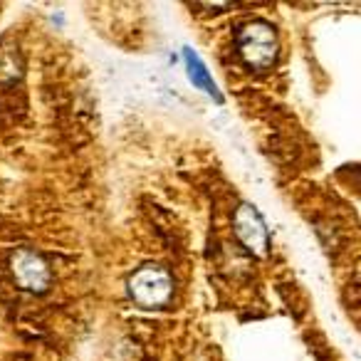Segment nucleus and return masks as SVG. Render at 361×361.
I'll use <instances>...</instances> for the list:
<instances>
[{"label":"nucleus","mask_w":361,"mask_h":361,"mask_svg":"<svg viewBox=\"0 0 361 361\" xmlns=\"http://www.w3.org/2000/svg\"><path fill=\"white\" fill-rule=\"evenodd\" d=\"M235 47L240 60L250 70L262 72L277 60V30L267 20H247L238 25L235 30Z\"/></svg>","instance_id":"f257e3e1"},{"label":"nucleus","mask_w":361,"mask_h":361,"mask_svg":"<svg viewBox=\"0 0 361 361\" xmlns=\"http://www.w3.org/2000/svg\"><path fill=\"white\" fill-rule=\"evenodd\" d=\"M126 287H129V297L139 307L159 310V307L169 305L171 295H173V277L166 267L144 265L129 277Z\"/></svg>","instance_id":"f03ea898"},{"label":"nucleus","mask_w":361,"mask_h":361,"mask_svg":"<svg viewBox=\"0 0 361 361\" xmlns=\"http://www.w3.org/2000/svg\"><path fill=\"white\" fill-rule=\"evenodd\" d=\"M233 231H235V238L250 255L265 257L270 252V233H267L265 221H262V216L257 213L255 206L240 203L235 208V213H233Z\"/></svg>","instance_id":"7ed1b4c3"},{"label":"nucleus","mask_w":361,"mask_h":361,"mask_svg":"<svg viewBox=\"0 0 361 361\" xmlns=\"http://www.w3.org/2000/svg\"><path fill=\"white\" fill-rule=\"evenodd\" d=\"M11 270L16 282L23 290L32 292V295H42L50 290L52 285V272L50 265L45 262V257L37 255L32 250H18L11 257Z\"/></svg>","instance_id":"20e7f679"},{"label":"nucleus","mask_w":361,"mask_h":361,"mask_svg":"<svg viewBox=\"0 0 361 361\" xmlns=\"http://www.w3.org/2000/svg\"><path fill=\"white\" fill-rule=\"evenodd\" d=\"M183 65H186V72H188V77H191L193 85H196L198 90L206 92V94H211V99L221 104L223 97H221V92H218V85L213 82L208 67L203 65L201 57H198L196 52L191 50V47H183Z\"/></svg>","instance_id":"39448f33"},{"label":"nucleus","mask_w":361,"mask_h":361,"mask_svg":"<svg viewBox=\"0 0 361 361\" xmlns=\"http://www.w3.org/2000/svg\"><path fill=\"white\" fill-rule=\"evenodd\" d=\"M23 77L20 55L11 50H0V85H16Z\"/></svg>","instance_id":"423d86ee"}]
</instances>
